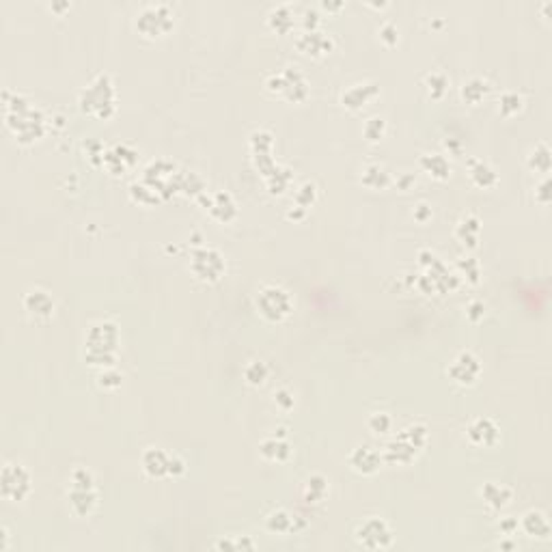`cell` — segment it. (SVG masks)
<instances>
[{"label": "cell", "mask_w": 552, "mask_h": 552, "mask_svg": "<svg viewBox=\"0 0 552 552\" xmlns=\"http://www.w3.org/2000/svg\"><path fill=\"white\" fill-rule=\"evenodd\" d=\"M382 460H384V458L380 455V451L374 449V447H369V445L356 447V449L350 453V458H347L352 470H356V472H360V475H374V472H378L380 466H382Z\"/></svg>", "instance_id": "4fadbf2b"}, {"label": "cell", "mask_w": 552, "mask_h": 552, "mask_svg": "<svg viewBox=\"0 0 552 552\" xmlns=\"http://www.w3.org/2000/svg\"><path fill=\"white\" fill-rule=\"evenodd\" d=\"M270 378V367L264 360H251L244 367V380L251 386H264Z\"/></svg>", "instance_id": "4dcf8cb0"}, {"label": "cell", "mask_w": 552, "mask_h": 552, "mask_svg": "<svg viewBox=\"0 0 552 552\" xmlns=\"http://www.w3.org/2000/svg\"><path fill=\"white\" fill-rule=\"evenodd\" d=\"M421 168L434 179H447L451 175V164L449 160L443 156V153H423L421 160H418Z\"/></svg>", "instance_id": "603a6c76"}, {"label": "cell", "mask_w": 552, "mask_h": 552, "mask_svg": "<svg viewBox=\"0 0 552 552\" xmlns=\"http://www.w3.org/2000/svg\"><path fill=\"white\" fill-rule=\"evenodd\" d=\"M468 175H470V181L475 183L477 188H494L499 183V175L497 171L489 166L487 162L483 160H470L468 162Z\"/></svg>", "instance_id": "ffe728a7"}, {"label": "cell", "mask_w": 552, "mask_h": 552, "mask_svg": "<svg viewBox=\"0 0 552 552\" xmlns=\"http://www.w3.org/2000/svg\"><path fill=\"white\" fill-rule=\"evenodd\" d=\"M367 427H369L372 434L384 436L393 429V418H391L389 412H374L369 418H367Z\"/></svg>", "instance_id": "d590c367"}, {"label": "cell", "mask_w": 552, "mask_h": 552, "mask_svg": "<svg viewBox=\"0 0 552 552\" xmlns=\"http://www.w3.org/2000/svg\"><path fill=\"white\" fill-rule=\"evenodd\" d=\"M378 95H380L378 85L358 82V85L347 87V89L341 93V104H343L347 110H360L362 106H367L374 97H378Z\"/></svg>", "instance_id": "9a60e30c"}, {"label": "cell", "mask_w": 552, "mask_h": 552, "mask_svg": "<svg viewBox=\"0 0 552 552\" xmlns=\"http://www.w3.org/2000/svg\"><path fill=\"white\" fill-rule=\"evenodd\" d=\"M168 460L171 455L158 447H151L143 453V470L151 479H164L168 477Z\"/></svg>", "instance_id": "e0dca14e"}, {"label": "cell", "mask_w": 552, "mask_h": 552, "mask_svg": "<svg viewBox=\"0 0 552 552\" xmlns=\"http://www.w3.org/2000/svg\"><path fill=\"white\" fill-rule=\"evenodd\" d=\"M522 529H524L526 535L539 537V539H548V535H550V522H548V518H546L541 512H529V514H524V518H522Z\"/></svg>", "instance_id": "83f0119b"}, {"label": "cell", "mask_w": 552, "mask_h": 552, "mask_svg": "<svg viewBox=\"0 0 552 552\" xmlns=\"http://www.w3.org/2000/svg\"><path fill=\"white\" fill-rule=\"evenodd\" d=\"M266 87L270 93H278L287 102H302L309 95V87H306V80L298 67H287L285 72L270 76Z\"/></svg>", "instance_id": "52a82bcc"}, {"label": "cell", "mask_w": 552, "mask_h": 552, "mask_svg": "<svg viewBox=\"0 0 552 552\" xmlns=\"http://www.w3.org/2000/svg\"><path fill=\"white\" fill-rule=\"evenodd\" d=\"M97 505L95 487H72L70 489V507L76 516H89Z\"/></svg>", "instance_id": "ac0fdd59"}, {"label": "cell", "mask_w": 552, "mask_h": 552, "mask_svg": "<svg viewBox=\"0 0 552 552\" xmlns=\"http://www.w3.org/2000/svg\"><path fill=\"white\" fill-rule=\"evenodd\" d=\"M414 218H416L418 222H427L429 218H432V207H429L427 203H418V205L414 207Z\"/></svg>", "instance_id": "7dc6e473"}, {"label": "cell", "mask_w": 552, "mask_h": 552, "mask_svg": "<svg viewBox=\"0 0 552 552\" xmlns=\"http://www.w3.org/2000/svg\"><path fill=\"white\" fill-rule=\"evenodd\" d=\"M466 436H468V443H470V445L489 449V447H494V445L501 440V429H499V425H497L492 418L479 416V418H475V421L468 423Z\"/></svg>", "instance_id": "30bf717a"}, {"label": "cell", "mask_w": 552, "mask_h": 552, "mask_svg": "<svg viewBox=\"0 0 552 552\" xmlns=\"http://www.w3.org/2000/svg\"><path fill=\"white\" fill-rule=\"evenodd\" d=\"M362 134H364V139L369 141V143H378V141H382V139H384V134H386V121H384L382 117H372V119L364 124Z\"/></svg>", "instance_id": "74e56055"}, {"label": "cell", "mask_w": 552, "mask_h": 552, "mask_svg": "<svg viewBox=\"0 0 552 552\" xmlns=\"http://www.w3.org/2000/svg\"><path fill=\"white\" fill-rule=\"evenodd\" d=\"M33 489V479L31 472L16 462H7L0 472V494L7 501L20 503L24 501Z\"/></svg>", "instance_id": "8992f818"}, {"label": "cell", "mask_w": 552, "mask_h": 552, "mask_svg": "<svg viewBox=\"0 0 552 552\" xmlns=\"http://www.w3.org/2000/svg\"><path fill=\"white\" fill-rule=\"evenodd\" d=\"M7 126L11 132L18 136L20 143H35L43 136L45 126H43V114L33 108L22 95H16L13 102L7 99Z\"/></svg>", "instance_id": "6da1fadb"}, {"label": "cell", "mask_w": 552, "mask_h": 552, "mask_svg": "<svg viewBox=\"0 0 552 552\" xmlns=\"http://www.w3.org/2000/svg\"><path fill=\"white\" fill-rule=\"evenodd\" d=\"M207 207H210V214H212L216 220H220V222H229V220L237 214L235 203H233L231 195H227V193H216V195L212 197V201L207 203Z\"/></svg>", "instance_id": "484cf974"}, {"label": "cell", "mask_w": 552, "mask_h": 552, "mask_svg": "<svg viewBox=\"0 0 552 552\" xmlns=\"http://www.w3.org/2000/svg\"><path fill=\"white\" fill-rule=\"evenodd\" d=\"M274 404L281 408V410H291L293 408V404H296V397H293V393L289 391V389H278L276 393H274Z\"/></svg>", "instance_id": "7bdbcfd3"}, {"label": "cell", "mask_w": 552, "mask_h": 552, "mask_svg": "<svg viewBox=\"0 0 552 552\" xmlns=\"http://www.w3.org/2000/svg\"><path fill=\"white\" fill-rule=\"evenodd\" d=\"M328 494V479L324 475H313L309 477V481H306V487H304V497L309 503H320L324 501Z\"/></svg>", "instance_id": "d6a6232c"}, {"label": "cell", "mask_w": 552, "mask_h": 552, "mask_svg": "<svg viewBox=\"0 0 552 552\" xmlns=\"http://www.w3.org/2000/svg\"><path fill=\"white\" fill-rule=\"evenodd\" d=\"M522 106H524L522 95H518V93H514V91H507V93H503V95L499 97V112H501L503 117H514V114H518V112L522 110Z\"/></svg>", "instance_id": "e575fe53"}, {"label": "cell", "mask_w": 552, "mask_h": 552, "mask_svg": "<svg viewBox=\"0 0 552 552\" xmlns=\"http://www.w3.org/2000/svg\"><path fill=\"white\" fill-rule=\"evenodd\" d=\"M224 268H227L224 259L216 249H207V247L195 249L193 259H190V270L195 272V276L199 281L214 283L224 274Z\"/></svg>", "instance_id": "ba28073f"}, {"label": "cell", "mask_w": 552, "mask_h": 552, "mask_svg": "<svg viewBox=\"0 0 552 552\" xmlns=\"http://www.w3.org/2000/svg\"><path fill=\"white\" fill-rule=\"evenodd\" d=\"M356 541L364 548H372V550H378V548H389L393 543V531L391 526L380 520V518H369L364 520L362 524H358L356 529Z\"/></svg>", "instance_id": "9c48e42d"}, {"label": "cell", "mask_w": 552, "mask_h": 552, "mask_svg": "<svg viewBox=\"0 0 552 552\" xmlns=\"http://www.w3.org/2000/svg\"><path fill=\"white\" fill-rule=\"evenodd\" d=\"M516 529H518V520H509V518L501 520V531H503V533L512 535V533H514Z\"/></svg>", "instance_id": "681fc988"}, {"label": "cell", "mask_w": 552, "mask_h": 552, "mask_svg": "<svg viewBox=\"0 0 552 552\" xmlns=\"http://www.w3.org/2000/svg\"><path fill=\"white\" fill-rule=\"evenodd\" d=\"M257 311L261 313L264 320L276 324L289 318V313L293 311V300L289 296V291H285L283 287L276 285H266L259 293H257Z\"/></svg>", "instance_id": "277c9868"}, {"label": "cell", "mask_w": 552, "mask_h": 552, "mask_svg": "<svg viewBox=\"0 0 552 552\" xmlns=\"http://www.w3.org/2000/svg\"><path fill=\"white\" fill-rule=\"evenodd\" d=\"M186 472V462H183L179 455H171L168 460V477H181Z\"/></svg>", "instance_id": "f6af8a7d"}, {"label": "cell", "mask_w": 552, "mask_h": 552, "mask_svg": "<svg viewBox=\"0 0 552 552\" xmlns=\"http://www.w3.org/2000/svg\"><path fill=\"white\" fill-rule=\"evenodd\" d=\"M410 183H414V177H412V175H401V179H399V188H401V190H408Z\"/></svg>", "instance_id": "f5cc1de1"}, {"label": "cell", "mask_w": 552, "mask_h": 552, "mask_svg": "<svg viewBox=\"0 0 552 552\" xmlns=\"http://www.w3.org/2000/svg\"><path fill=\"white\" fill-rule=\"evenodd\" d=\"M259 453L264 460L268 462H276L283 464L291 458V445L283 438V436H274V438H266L259 447Z\"/></svg>", "instance_id": "44dd1931"}, {"label": "cell", "mask_w": 552, "mask_h": 552, "mask_svg": "<svg viewBox=\"0 0 552 552\" xmlns=\"http://www.w3.org/2000/svg\"><path fill=\"white\" fill-rule=\"evenodd\" d=\"M401 438H406L412 447H416L418 451L427 445V440H429V434H427V427L425 425H421V423H416V425H410V427H406L404 432L399 434Z\"/></svg>", "instance_id": "8d00e7d4"}, {"label": "cell", "mask_w": 552, "mask_h": 552, "mask_svg": "<svg viewBox=\"0 0 552 552\" xmlns=\"http://www.w3.org/2000/svg\"><path fill=\"white\" fill-rule=\"evenodd\" d=\"M22 302H24L26 313L33 315L35 320H48V318L54 315V309H56V302H54L52 293L41 289V287L28 289Z\"/></svg>", "instance_id": "7c38bea8"}, {"label": "cell", "mask_w": 552, "mask_h": 552, "mask_svg": "<svg viewBox=\"0 0 552 552\" xmlns=\"http://www.w3.org/2000/svg\"><path fill=\"white\" fill-rule=\"evenodd\" d=\"M360 181L364 183L367 188H372V190H384L386 186H391V175L380 164H367L362 168Z\"/></svg>", "instance_id": "4316f807"}, {"label": "cell", "mask_w": 552, "mask_h": 552, "mask_svg": "<svg viewBox=\"0 0 552 552\" xmlns=\"http://www.w3.org/2000/svg\"><path fill=\"white\" fill-rule=\"evenodd\" d=\"M117 343H119V330L112 322H95L87 337V362L97 367H112L117 358Z\"/></svg>", "instance_id": "7a4b0ae2"}, {"label": "cell", "mask_w": 552, "mask_h": 552, "mask_svg": "<svg viewBox=\"0 0 552 552\" xmlns=\"http://www.w3.org/2000/svg\"><path fill=\"white\" fill-rule=\"evenodd\" d=\"M121 380H124V376H121L114 367H104V372L97 376V384H99V389H104V391H114V389H119L121 386Z\"/></svg>", "instance_id": "ab89813d"}, {"label": "cell", "mask_w": 552, "mask_h": 552, "mask_svg": "<svg viewBox=\"0 0 552 552\" xmlns=\"http://www.w3.org/2000/svg\"><path fill=\"white\" fill-rule=\"evenodd\" d=\"M455 235H458V239H462L464 247L468 244L470 249H475L477 247V237H479V220L475 216H464L460 220L458 229H455Z\"/></svg>", "instance_id": "1f68e13d"}, {"label": "cell", "mask_w": 552, "mask_h": 552, "mask_svg": "<svg viewBox=\"0 0 552 552\" xmlns=\"http://www.w3.org/2000/svg\"><path fill=\"white\" fill-rule=\"evenodd\" d=\"M418 455V449L412 447L406 438L397 436V440H393L386 451H384V460L391 464H410L414 458Z\"/></svg>", "instance_id": "7402d4cb"}, {"label": "cell", "mask_w": 552, "mask_h": 552, "mask_svg": "<svg viewBox=\"0 0 552 552\" xmlns=\"http://www.w3.org/2000/svg\"><path fill=\"white\" fill-rule=\"evenodd\" d=\"M483 315H485V304H483L481 300L468 302V306H466V318H468L472 324H477L479 320H483Z\"/></svg>", "instance_id": "ee69618b"}, {"label": "cell", "mask_w": 552, "mask_h": 552, "mask_svg": "<svg viewBox=\"0 0 552 552\" xmlns=\"http://www.w3.org/2000/svg\"><path fill=\"white\" fill-rule=\"evenodd\" d=\"M537 201L541 203V205H548L550 203V193H548V177H543L541 181H539V186H537Z\"/></svg>", "instance_id": "c3c4849f"}, {"label": "cell", "mask_w": 552, "mask_h": 552, "mask_svg": "<svg viewBox=\"0 0 552 552\" xmlns=\"http://www.w3.org/2000/svg\"><path fill=\"white\" fill-rule=\"evenodd\" d=\"M268 26L278 35H287L293 28V11L289 5H276L268 13Z\"/></svg>", "instance_id": "d4e9b609"}, {"label": "cell", "mask_w": 552, "mask_h": 552, "mask_svg": "<svg viewBox=\"0 0 552 552\" xmlns=\"http://www.w3.org/2000/svg\"><path fill=\"white\" fill-rule=\"evenodd\" d=\"M460 266L466 270V274H468V278H470L472 283L479 281V266H477V261H475L472 257H466V261H462Z\"/></svg>", "instance_id": "bcb514c9"}, {"label": "cell", "mask_w": 552, "mask_h": 552, "mask_svg": "<svg viewBox=\"0 0 552 552\" xmlns=\"http://www.w3.org/2000/svg\"><path fill=\"white\" fill-rule=\"evenodd\" d=\"M489 89H492V87H489L487 80H483V78H479V76H472L470 80H466V82L462 85L460 95H462V99H464L466 104L477 106L479 102H483V99L487 97Z\"/></svg>", "instance_id": "cb8c5ba5"}, {"label": "cell", "mask_w": 552, "mask_h": 552, "mask_svg": "<svg viewBox=\"0 0 552 552\" xmlns=\"http://www.w3.org/2000/svg\"><path fill=\"white\" fill-rule=\"evenodd\" d=\"M80 110L97 117V119H110L117 110V95H114V85L112 78L108 74H99L95 76V80L82 89L80 93Z\"/></svg>", "instance_id": "3957f363"}, {"label": "cell", "mask_w": 552, "mask_h": 552, "mask_svg": "<svg viewBox=\"0 0 552 552\" xmlns=\"http://www.w3.org/2000/svg\"><path fill=\"white\" fill-rule=\"evenodd\" d=\"M296 48L302 54L309 56H324L328 52H332L335 48V39L322 31H304L298 39H296Z\"/></svg>", "instance_id": "5bb4252c"}, {"label": "cell", "mask_w": 552, "mask_h": 552, "mask_svg": "<svg viewBox=\"0 0 552 552\" xmlns=\"http://www.w3.org/2000/svg\"><path fill=\"white\" fill-rule=\"evenodd\" d=\"M322 7L326 9V11H341L343 9V3H330V0H324V3H322Z\"/></svg>", "instance_id": "f907efd6"}, {"label": "cell", "mask_w": 552, "mask_h": 552, "mask_svg": "<svg viewBox=\"0 0 552 552\" xmlns=\"http://www.w3.org/2000/svg\"><path fill=\"white\" fill-rule=\"evenodd\" d=\"M136 31L149 39L164 37L175 26V13L168 5H147L136 13Z\"/></svg>", "instance_id": "5b68a950"}, {"label": "cell", "mask_w": 552, "mask_h": 552, "mask_svg": "<svg viewBox=\"0 0 552 552\" xmlns=\"http://www.w3.org/2000/svg\"><path fill=\"white\" fill-rule=\"evenodd\" d=\"M479 374H481V362L472 352H460L455 360L449 364V378L462 386L475 384Z\"/></svg>", "instance_id": "8fae6325"}, {"label": "cell", "mask_w": 552, "mask_h": 552, "mask_svg": "<svg viewBox=\"0 0 552 552\" xmlns=\"http://www.w3.org/2000/svg\"><path fill=\"white\" fill-rule=\"evenodd\" d=\"M526 164H529V168L531 171H535V173H548L550 171V164H552V158H550V149H548V145L546 143H539L533 151H531V156H529V160H526Z\"/></svg>", "instance_id": "836d02e7"}, {"label": "cell", "mask_w": 552, "mask_h": 552, "mask_svg": "<svg viewBox=\"0 0 552 552\" xmlns=\"http://www.w3.org/2000/svg\"><path fill=\"white\" fill-rule=\"evenodd\" d=\"M315 199H318V188H315V183H311V181L302 183V186L298 188V193H296V205L302 207V210L311 207L315 203Z\"/></svg>", "instance_id": "f35d334b"}, {"label": "cell", "mask_w": 552, "mask_h": 552, "mask_svg": "<svg viewBox=\"0 0 552 552\" xmlns=\"http://www.w3.org/2000/svg\"><path fill=\"white\" fill-rule=\"evenodd\" d=\"M378 39L384 43V45H389V48H393L397 41H399V28H397V24L395 22H384V24H380V28H378Z\"/></svg>", "instance_id": "60d3db41"}, {"label": "cell", "mask_w": 552, "mask_h": 552, "mask_svg": "<svg viewBox=\"0 0 552 552\" xmlns=\"http://www.w3.org/2000/svg\"><path fill=\"white\" fill-rule=\"evenodd\" d=\"M449 87H451V80L443 72H432L425 76V91L432 99H443L449 91Z\"/></svg>", "instance_id": "f1b7e54d"}, {"label": "cell", "mask_w": 552, "mask_h": 552, "mask_svg": "<svg viewBox=\"0 0 552 552\" xmlns=\"http://www.w3.org/2000/svg\"><path fill=\"white\" fill-rule=\"evenodd\" d=\"M95 479L89 468H76L72 472V487H93Z\"/></svg>", "instance_id": "b9f144b4"}, {"label": "cell", "mask_w": 552, "mask_h": 552, "mask_svg": "<svg viewBox=\"0 0 552 552\" xmlns=\"http://www.w3.org/2000/svg\"><path fill=\"white\" fill-rule=\"evenodd\" d=\"M70 7H72L70 3H52V5H50V9H52L54 13H58V16L63 13V11H67Z\"/></svg>", "instance_id": "816d5d0a"}, {"label": "cell", "mask_w": 552, "mask_h": 552, "mask_svg": "<svg viewBox=\"0 0 552 552\" xmlns=\"http://www.w3.org/2000/svg\"><path fill=\"white\" fill-rule=\"evenodd\" d=\"M479 494L492 509H503L512 503V489L507 485H501V483H494V481L483 483Z\"/></svg>", "instance_id": "d6986e66"}, {"label": "cell", "mask_w": 552, "mask_h": 552, "mask_svg": "<svg viewBox=\"0 0 552 552\" xmlns=\"http://www.w3.org/2000/svg\"><path fill=\"white\" fill-rule=\"evenodd\" d=\"M266 526H268V531H272V533L285 535V533L296 531V518H293L289 512H285V509H276V512H272V514L268 516Z\"/></svg>", "instance_id": "f546056e"}, {"label": "cell", "mask_w": 552, "mask_h": 552, "mask_svg": "<svg viewBox=\"0 0 552 552\" xmlns=\"http://www.w3.org/2000/svg\"><path fill=\"white\" fill-rule=\"evenodd\" d=\"M134 162H136V151H132L128 145H117V147H112L110 151L104 153V166L112 175H121L124 171H128Z\"/></svg>", "instance_id": "2e32d148"}]
</instances>
